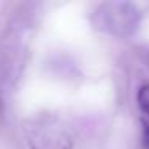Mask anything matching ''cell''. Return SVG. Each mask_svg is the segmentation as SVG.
<instances>
[{"label": "cell", "mask_w": 149, "mask_h": 149, "mask_svg": "<svg viewBox=\"0 0 149 149\" xmlns=\"http://www.w3.org/2000/svg\"><path fill=\"white\" fill-rule=\"evenodd\" d=\"M141 11L132 2H104L93 11V27L117 39L135 36L141 24Z\"/></svg>", "instance_id": "6da1fadb"}, {"label": "cell", "mask_w": 149, "mask_h": 149, "mask_svg": "<svg viewBox=\"0 0 149 149\" xmlns=\"http://www.w3.org/2000/svg\"><path fill=\"white\" fill-rule=\"evenodd\" d=\"M29 143L32 149H71L72 139L59 125L43 120L31 128Z\"/></svg>", "instance_id": "7a4b0ae2"}, {"label": "cell", "mask_w": 149, "mask_h": 149, "mask_svg": "<svg viewBox=\"0 0 149 149\" xmlns=\"http://www.w3.org/2000/svg\"><path fill=\"white\" fill-rule=\"evenodd\" d=\"M136 101L138 106L146 116H149V84H144L139 87L138 95H136Z\"/></svg>", "instance_id": "3957f363"}, {"label": "cell", "mask_w": 149, "mask_h": 149, "mask_svg": "<svg viewBox=\"0 0 149 149\" xmlns=\"http://www.w3.org/2000/svg\"><path fill=\"white\" fill-rule=\"evenodd\" d=\"M143 146L149 149V122H143Z\"/></svg>", "instance_id": "277c9868"}, {"label": "cell", "mask_w": 149, "mask_h": 149, "mask_svg": "<svg viewBox=\"0 0 149 149\" xmlns=\"http://www.w3.org/2000/svg\"><path fill=\"white\" fill-rule=\"evenodd\" d=\"M139 55H141V59H143V63L146 64V68L149 69V47L139 50Z\"/></svg>", "instance_id": "5b68a950"}]
</instances>
